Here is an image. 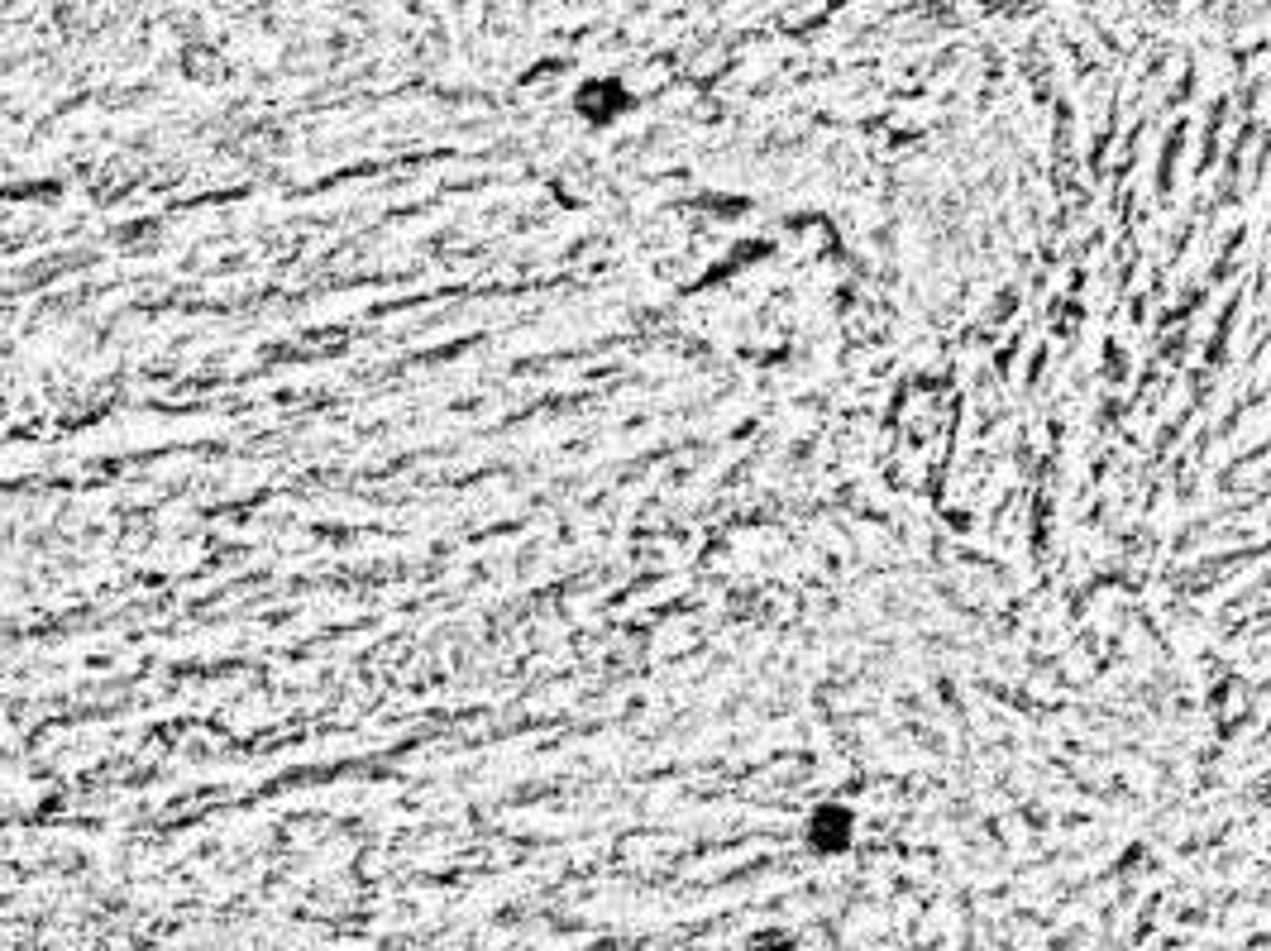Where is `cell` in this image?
Segmentation results:
<instances>
[{
  "label": "cell",
  "mask_w": 1271,
  "mask_h": 951,
  "mask_svg": "<svg viewBox=\"0 0 1271 951\" xmlns=\"http://www.w3.org/2000/svg\"><path fill=\"white\" fill-rule=\"evenodd\" d=\"M851 837V813H841V808H818V818H813V842L818 846H837Z\"/></svg>",
  "instance_id": "cell-1"
}]
</instances>
